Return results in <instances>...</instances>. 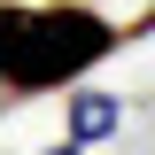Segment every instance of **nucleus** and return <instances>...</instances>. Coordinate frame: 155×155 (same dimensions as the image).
<instances>
[{"instance_id": "1", "label": "nucleus", "mask_w": 155, "mask_h": 155, "mask_svg": "<svg viewBox=\"0 0 155 155\" xmlns=\"http://www.w3.org/2000/svg\"><path fill=\"white\" fill-rule=\"evenodd\" d=\"M109 54H116V23L93 8H8L0 0V85L8 93L78 85Z\"/></svg>"}, {"instance_id": "2", "label": "nucleus", "mask_w": 155, "mask_h": 155, "mask_svg": "<svg viewBox=\"0 0 155 155\" xmlns=\"http://www.w3.org/2000/svg\"><path fill=\"white\" fill-rule=\"evenodd\" d=\"M116 124H124V101L93 93V85H78V93H70V140H78V147H93V140H109Z\"/></svg>"}, {"instance_id": "3", "label": "nucleus", "mask_w": 155, "mask_h": 155, "mask_svg": "<svg viewBox=\"0 0 155 155\" xmlns=\"http://www.w3.org/2000/svg\"><path fill=\"white\" fill-rule=\"evenodd\" d=\"M47 155H78V140H54V147H47Z\"/></svg>"}, {"instance_id": "4", "label": "nucleus", "mask_w": 155, "mask_h": 155, "mask_svg": "<svg viewBox=\"0 0 155 155\" xmlns=\"http://www.w3.org/2000/svg\"><path fill=\"white\" fill-rule=\"evenodd\" d=\"M132 31H155V8H147V16H140V23H132Z\"/></svg>"}, {"instance_id": "5", "label": "nucleus", "mask_w": 155, "mask_h": 155, "mask_svg": "<svg viewBox=\"0 0 155 155\" xmlns=\"http://www.w3.org/2000/svg\"><path fill=\"white\" fill-rule=\"evenodd\" d=\"M0 93H8V85H0Z\"/></svg>"}]
</instances>
